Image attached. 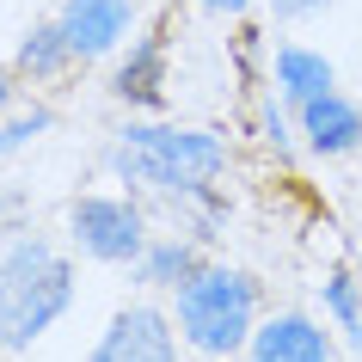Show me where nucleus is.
I'll return each mask as SVG.
<instances>
[{
  "label": "nucleus",
  "instance_id": "obj_1",
  "mask_svg": "<svg viewBox=\"0 0 362 362\" xmlns=\"http://www.w3.org/2000/svg\"><path fill=\"white\" fill-rule=\"evenodd\" d=\"M111 172L123 185L203 197L228 172V148L209 129H178V123H123L111 141Z\"/></svg>",
  "mask_w": 362,
  "mask_h": 362
},
{
  "label": "nucleus",
  "instance_id": "obj_2",
  "mask_svg": "<svg viewBox=\"0 0 362 362\" xmlns=\"http://www.w3.org/2000/svg\"><path fill=\"white\" fill-rule=\"evenodd\" d=\"M74 307V264L49 240H13L0 258V350H31Z\"/></svg>",
  "mask_w": 362,
  "mask_h": 362
},
{
  "label": "nucleus",
  "instance_id": "obj_3",
  "mask_svg": "<svg viewBox=\"0 0 362 362\" xmlns=\"http://www.w3.org/2000/svg\"><path fill=\"white\" fill-rule=\"evenodd\" d=\"M178 332L197 350H209V356L246 350L252 332H258V283H252L246 270L203 264L191 283L178 288Z\"/></svg>",
  "mask_w": 362,
  "mask_h": 362
},
{
  "label": "nucleus",
  "instance_id": "obj_4",
  "mask_svg": "<svg viewBox=\"0 0 362 362\" xmlns=\"http://www.w3.org/2000/svg\"><path fill=\"white\" fill-rule=\"evenodd\" d=\"M68 228H74L80 252H86V258H98V264H135V258L148 252L141 209H135V203H123V197H74Z\"/></svg>",
  "mask_w": 362,
  "mask_h": 362
},
{
  "label": "nucleus",
  "instance_id": "obj_5",
  "mask_svg": "<svg viewBox=\"0 0 362 362\" xmlns=\"http://www.w3.org/2000/svg\"><path fill=\"white\" fill-rule=\"evenodd\" d=\"M93 362H178V332L160 307H123L93 344Z\"/></svg>",
  "mask_w": 362,
  "mask_h": 362
},
{
  "label": "nucleus",
  "instance_id": "obj_6",
  "mask_svg": "<svg viewBox=\"0 0 362 362\" xmlns=\"http://www.w3.org/2000/svg\"><path fill=\"white\" fill-rule=\"evenodd\" d=\"M56 25H62V43H68L74 62H98V56H111L117 43L129 37L135 0H68L56 13Z\"/></svg>",
  "mask_w": 362,
  "mask_h": 362
},
{
  "label": "nucleus",
  "instance_id": "obj_7",
  "mask_svg": "<svg viewBox=\"0 0 362 362\" xmlns=\"http://www.w3.org/2000/svg\"><path fill=\"white\" fill-rule=\"evenodd\" d=\"M301 135H307V148L320 153V160H344V153L362 148V105L344 98L338 86L320 93V98H307L301 105Z\"/></svg>",
  "mask_w": 362,
  "mask_h": 362
},
{
  "label": "nucleus",
  "instance_id": "obj_8",
  "mask_svg": "<svg viewBox=\"0 0 362 362\" xmlns=\"http://www.w3.org/2000/svg\"><path fill=\"white\" fill-rule=\"evenodd\" d=\"M246 356L252 362H332V338L307 313H276V320H264L252 332Z\"/></svg>",
  "mask_w": 362,
  "mask_h": 362
},
{
  "label": "nucleus",
  "instance_id": "obj_9",
  "mask_svg": "<svg viewBox=\"0 0 362 362\" xmlns=\"http://www.w3.org/2000/svg\"><path fill=\"white\" fill-rule=\"evenodd\" d=\"M338 86V68L320 56V49H301V43H283L276 49V93L301 111L307 98H320V93H332Z\"/></svg>",
  "mask_w": 362,
  "mask_h": 362
},
{
  "label": "nucleus",
  "instance_id": "obj_10",
  "mask_svg": "<svg viewBox=\"0 0 362 362\" xmlns=\"http://www.w3.org/2000/svg\"><path fill=\"white\" fill-rule=\"evenodd\" d=\"M123 105H160L166 98V37H141L129 49V62L117 68V86H111Z\"/></svg>",
  "mask_w": 362,
  "mask_h": 362
},
{
  "label": "nucleus",
  "instance_id": "obj_11",
  "mask_svg": "<svg viewBox=\"0 0 362 362\" xmlns=\"http://www.w3.org/2000/svg\"><path fill=\"white\" fill-rule=\"evenodd\" d=\"M197 270H203V252L191 240H148V252L135 258V276L153 288H185Z\"/></svg>",
  "mask_w": 362,
  "mask_h": 362
},
{
  "label": "nucleus",
  "instance_id": "obj_12",
  "mask_svg": "<svg viewBox=\"0 0 362 362\" xmlns=\"http://www.w3.org/2000/svg\"><path fill=\"white\" fill-rule=\"evenodd\" d=\"M68 43H62V25L56 19H43V25H31V37L19 43V68L25 74H56V68H68Z\"/></svg>",
  "mask_w": 362,
  "mask_h": 362
},
{
  "label": "nucleus",
  "instance_id": "obj_13",
  "mask_svg": "<svg viewBox=\"0 0 362 362\" xmlns=\"http://www.w3.org/2000/svg\"><path fill=\"white\" fill-rule=\"evenodd\" d=\"M320 295H325V313H332L344 332H356V344H362V295H356V276H350L344 264H332Z\"/></svg>",
  "mask_w": 362,
  "mask_h": 362
},
{
  "label": "nucleus",
  "instance_id": "obj_14",
  "mask_svg": "<svg viewBox=\"0 0 362 362\" xmlns=\"http://www.w3.org/2000/svg\"><path fill=\"white\" fill-rule=\"evenodd\" d=\"M56 129V111H31V117H13V123H0V153H19L25 141H37V135H49Z\"/></svg>",
  "mask_w": 362,
  "mask_h": 362
},
{
  "label": "nucleus",
  "instance_id": "obj_15",
  "mask_svg": "<svg viewBox=\"0 0 362 362\" xmlns=\"http://www.w3.org/2000/svg\"><path fill=\"white\" fill-rule=\"evenodd\" d=\"M325 6H338V0H270L276 19H313V13H325Z\"/></svg>",
  "mask_w": 362,
  "mask_h": 362
},
{
  "label": "nucleus",
  "instance_id": "obj_16",
  "mask_svg": "<svg viewBox=\"0 0 362 362\" xmlns=\"http://www.w3.org/2000/svg\"><path fill=\"white\" fill-rule=\"evenodd\" d=\"M252 0H203V13H221V19H240Z\"/></svg>",
  "mask_w": 362,
  "mask_h": 362
},
{
  "label": "nucleus",
  "instance_id": "obj_17",
  "mask_svg": "<svg viewBox=\"0 0 362 362\" xmlns=\"http://www.w3.org/2000/svg\"><path fill=\"white\" fill-rule=\"evenodd\" d=\"M6 98H13V86H6V74H0V117H6Z\"/></svg>",
  "mask_w": 362,
  "mask_h": 362
}]
</instances>
